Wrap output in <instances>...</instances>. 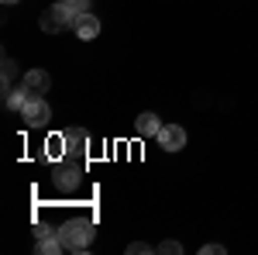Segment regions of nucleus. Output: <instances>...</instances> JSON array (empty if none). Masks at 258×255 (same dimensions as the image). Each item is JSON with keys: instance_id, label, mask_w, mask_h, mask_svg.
<instances>
[{"instance_id": "obj_1", "label": "nucleus", "mask_w": 258, "mask_h": 255, "mask_svg": "<svg viewBox=\"0 0 258 255\" xmlns=\"http://www.w3.org/2000/svg\"><path fill=\"white\" fill-rule=\"evenodd\" d=\"M55 235L62 238V248H66V252H86V248H90V241H93V235H97V228H93V221L76 217V221L62 224Z\"/></svg>"}, {"instance_id": "obj_2", "label": "nucleus", "mask_w": 258, "mask_h": 255, "mask_svg": "<svg viewBox=\"0 0 258 255\" xmlns=\"http://www.w3.org/2000/svg\"><path fill=\"white\" fill-rule=\"evenodd\" d=\"M73 21H76V11L73 7H66L62 0H55L52 7H45L41 11V31H48V35H59V31H66V28H73Z\"/></svg>"}, {"instance_id": "obj_3", "label": "nucleus", "mask_w": 258, "mask_h": 255, "mask_svg": "<svg viewBox=\"0 0 258 255\" xmlns=\"http://www.w3.org/2000/svg\"><path fill=\"white\" fill-rule=\"evenodd\" d=\"M21 121H24V128H45L48 121H52V111H48V100L35 93V97L28 100V107L21 111Z\"/></svg>"}, {"instance_id": "obj_4", "label": "nucleus", "mask_w": 258, "mask_h": 255, "mask_svg": "<svg viewBox=\"0 0 258 255\" xmlns=\"http://www.w3.org/2000/svg\"><path fill=\"white\" fill-rule=\"evenodd\" d=\"M62 135H66V162H69V166H83L90 135H86L83 128H69V131H62Z\"/></svg>"}, {"instance_id": "obj_5", "label": "nucleus", "mask_w": 258, "mask_h": 255, "mask_svg": "<svg viewBox=\"0 0 258 255\" xmlns=\"http://www.w3.org/2000/svg\"><path fill=\"white\" fill-rule=\"evenodd\" d=\"M155 138H159V148H165V152L186 148V128H179V124H162V131Z\"/></svg>"}, {"instance_id": "obj_6", "label": "nucleus", "mask_w": 258, "mask_h": 255, "mask_svg": "<svg viewBox=\"0 0 258 255\" xmlns=\"http://www.w3.org/2000/svg\"><path fill=\"white\" fill-rule=\"evenodd\" d=\"M73 31H76L80 41H93L100 35V18L90 14V11H83V14H76V21H73Z\"/></svg>"}, {"instance_id": "obj_7", "label": "nucleus", "mask_w": 258, "mask_h": 255, "mask_svg": "<svg viewBox=\"0 0 258 255\" xmlns=\"http://www.w3.org/2000/svg\"><path fill=\"white\" fill-rule=\"evenodd\" d=\"M80 179H83V166H69V162H66L59 169V176H55V186H59V190H76Z\"/></svg>"}, {"instance_id": "obj_8", "label": "nucleus", "mask_w": 258, "mask_h": 255, "mask_svg": "<svg viewBox=\"0 0 258 255\" xmlns=\"http://www.w3.org/2000/svg\"><path fill=\"white\" fill-rule=\"evenodd\" d=\"M135 131H138L141 138H155L162 131V124H159V114H152V111H141L138 121H135Z\"/></svg>"}, {"instance_id": "obj_9", "label": "nucleus", "mask_w": 258, "mask_h": 255, "mask_svg": "<svg viewBox=\"0 0 258 255\" xmlns=\"http://www.w3.org/2000/svg\"><path fill=\"white\" fill-rule=\"evenodd\" d=\"M24 86H28L31 93H48L52 76H48L45 69H28V73H24Z\"/></svg>"}, {"instance_id": "obj_10", "label": "nucleus", "mask_w": 258, "mask_h": 255, "mask_svg": "<svg viewBox=\"0 0 258 255\" xmlns=\"http://www.w3.org/2000/svg\"><path fill=\"white\" fill-rule=\"evenodd\" d=\"M35 97L24 83H21V90H7V97H4V104H7V111H24L28 107V100Z\"/></svg>"}, {"instance_id": "obj_11", "label": "nucleus", "mask_w": 258, "mask_h": 255, "mask_svg": "<svg viewBox=\"0 0 258 255\" xmlns=\"http://www.w3.org/2000/svg\"><path fill=\"white\" fill-rule=\"evenodd\" d=\"M35 252H38V255H59V252H66V248H62V238L59 235H41L38 245H35Z\"/></svg>"}, {"instance_id": "obj_12", "label": "nucleus", "mask_w": 258, "mask_h": 255, "mask_svg": "<svg viewBox=\"0 0 258 255\" xmlns=\"http://www.w3.org/2000/svg\"><path fill=\"white\" fill-rule=\"evenodd\" d=\"M152 252H155V248L145 245V241H131V245H127V255H152Z\"/></svg>"}, {"instance_id": "obj_13", "label": "nucleus", "mask_w": 258, "mask_h": 255, "mask_svg": "<svg viewBox=\"0 0 258 255\" xmlns=\"http://www.w3.org/2000/svg\"><path fill=\"white\" fill-rule=\"evenodd\" d=\"M155 252H162V255H179V252H182V245H179V241H159V248H155Z\"/></svg>"}, {"instance_id": "obj_14", "label": "nucleus", "mask_w": 258, "mask_h": 255, "mask_svg": "<svg viewBox=\"0 0 258 255\" xmlns=\"http://www.w3.org/2000/svg\"><path fill=\"white\" fill-rule=\"evenodd\" d=\"M66 7H73L76 14H83V11H90V0H62Z\"/></svg>"}, {"instance_id": "obj_15", "label": "nucleus", "mask_w": 258, "mask_h": 255, "mask_svg": "<svg viewBox=\"0 0 258 255\" xmlns=\"http://www.w3.org/2000/svg\"><path fill=\"white\" fill-rule=\"evenodd\" d=\"M200 252H203V255H224L227 248H224V245H203Z\"/></svg>"}, {"instance_id": "obj_16", "label": "nucleus", "mask_w": 258, "mask_h": 255, "mask_svg": "<svg viewBox=\"0 0 258 255\" xmlns=\"http://www.w3.org/2000/svg\"><path fill=\"white\" fill-rule=\"evenodd\" d=\"M4 4H18V0H4Z\"/></svg>"}]
</instances>
